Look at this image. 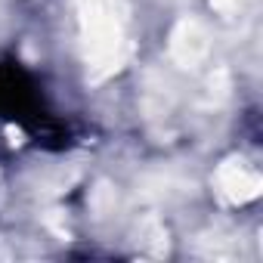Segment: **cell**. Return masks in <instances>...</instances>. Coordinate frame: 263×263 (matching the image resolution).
Returning <instances> with one entry per match:
<instances>
[{"mask_svg": "<svg viewBox=\"0 0 263 263\" xmlns=\"http://www.w3.org/2000/svg\"><path fill=\"white\" fill-rule=\"evenodd\" d=\"M84 4H87L84 25H87L90 53H93V59H99L111 68V62H118V47H121V28H118L115 10H111V0H84Z\"/></svg>", "mask_w": 263, "mask_h": 263, "instance_id": "1", "label": "cell"}, {"mask_svg": "<svg viewBox=\"0 0 263 263\" xmlns=\"http://www.w3.org/2000/svg\"><path fill=\"white\" fill-rule=\"evenodd\" d=\"M220 186L232 201L245 204V201L260 195V174L245 158H232V161H226L220 167Z\"/></svg>", "mask_w": 263, "mask_h": 263, "instance_id": "2", "label": "cell"}, {"mask_svg": "<svg viewBox=\"0 0 263 263\" xmlns=\"http://www.w3.org/2000/svg\"><path fill=\"white\" fill-rule=\"evenodd\" d=\"M174 53L183 59V62H198L204 53H208V37L204 31L195 25V22H183L174 34Z\"/></svg>", "mask_w": 263, "mask_h": 263, "instance_id": "3", "label": "cell"}, {"mask_svg": "<svg viewBox=\"0 0 263 263\" xmlns=\"http://www.w3.org/2000/svg\"><path fill=\"white\" fill-rule=\"evenodd\" d=\"M211 4H214L220 13H232V10H241L245 0H211Z\"/></svg>", "mask_w": 263, "mask_h": 263, "instance_id": "4", "label": "cell"}]
</instances>
